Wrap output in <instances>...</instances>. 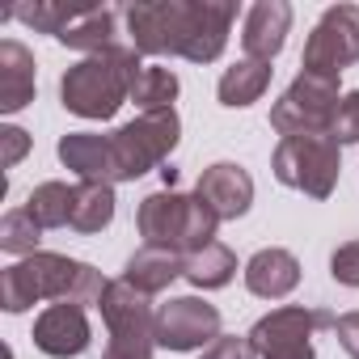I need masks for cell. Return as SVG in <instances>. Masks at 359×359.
Here are the masks:
<instances>
[{"instance_id": "1", "label": "cell", "mask_w": 359, "mask_h": 359, "mask_svg": "<svg viewBox=\"0 0 359 359\" xmlns=\"http://www.w3.org/2000/svg\"><path fill=\"white\" fill-rule=\"evenodd\" d=\"M233 5H212V0H156V5H131L127 26L131 43L144 55H182L195 64H212L233 26Z\"/></svg>"}, {"instance_id": "18", "label": "cell", "mask_w": 359, "mask_h": 359, "mask_svg": "<svg viewBox=\"0 0 359 359\" xmlns=\"http://www.w3.org/2000/svg\"><path fill=\"white\" fill-rule=\"evenodd\" d=\"M177 275H182V254L144 245L140 254H131V262H127V271H123V283H131V287L144 292V296H156V292H165Z\"/></svg>"}, {"instance_id": "5", "label": "cell", "mask_w": 359, "mask_h": 359, "mask_svg": "<svg viewBox=\"0 0 359 359\" xmlns=\"http://www.w3.org/2000/svg\"><path fill=\"white\" fill-rule=\"evenodd\" d=\"M102 317L110 330L106 355L102 359H152L156 346V313L148 309V296L135 292L131 283L114 279L102 296Z\"/></svg>"}, {"instance_id": "6", "label": "cell", "mask_w": 359, "mask_h": 359, "mask_svg": "<svg viewBox=\"0 0 359 359\" xmlns=\"http://www.w3.org/2000/svg\"><path fill=\"white\" fill-rule=\"evenodd\" d=\"M177 131H182V123H177V114H173V110L140 114V118H131L127 127H118V131L110 135L114 182H135L140 173L156 169V165L173 152Z\"/></svg>"}, {"instance_id": "23", "label": "cell", "mask_w": 359, "mask_h": 359, "mask_svg": "<svg viewBox=\"0 0 359 359\" xmlns=\"http://www.w3.org/2000/svg\"><path fill=\"white\" fill-rule=\"evenodd\" d=\"M110 220H114V187L110 182H81L76 208H72V229L76 233H102Z\"/></svg>"}, {"instance_id": "25", "label": "cell", "mask_w": 359, "mask_h": 359, "mask_svg": "<svg viewBox=\"0 0 359 359\" xmlns=\"http://www.w3.org/2000/svg\"><path fill=\"white\" fill-rule=\"evenodd\" d=\"M39 241H43V224L26 208H18V212H9L5 220H0V250L5 254L30 258V254H39Z\"/></svg>"}, {"instance_id": "3", "label": "cell", "mask_w": 359, "mask_h": 359, "mask_svg": "<svg viewBox=\"0 0 359 359\" xmlns=\"http://www.w3.org/2000/svg\"><path fill=\"white\" fill-rule=\"evenodd\" d=\"M140 68H144L140 51L123 47V43H114V47H106L97 55H85L60 81L64 110H72L81 118H110L131 97V85H135Z\"/></svg>"}, {"instance_id": "12", "label": "cell", "mask_w": 359, "mask_h": 359, "mask_svg": "<svg viewBox=\"0 0 359 359\" xmlns=\"http://www.w3.org/2000/svg\"><path fill=\"white\" fill-rule=\"evenodd\" d=\"M34 346L51 359H72L89 346V317H85V304H72V300H55L39 313L34 321Z\"/></svg>"}, {"instance_id": "19", "label": "cell", "mask_w": 359, "mask_h": 359, "mask_svg": "<svg viewBox=\"0 0 359 359\" xmlns=\"http://www.w3.org/2000/svg\"><path fill=\"white\" fill-rule=\"evenodd\" d=\"M271 85V64L262 60H237L224 76H220V106H254Z\"/></svg>"}, {"instance_id": "8", "label": "cell", "mask_w": 359, "mask_h": 359, "mask_svg": "<svg viewBox=\"0 0 359 359\" xmlns=\"http://www.w3.org/2000/svg\"><path fill=\"white\" fill-rule=\"evenodd\" d=\"M338 81L334 76H313V72H300L287 93L275 102L271 110V127L292 140V135H330L334 127V114H338Z\"/></svg>"}, {"instance_id": "9", "label": "cell", "mask_w": 359, "mask_h": 359, "mask_svg": "<svg viewBox=\"0 0 359 359\" xmlns=\"http://www.w3.org/2000/svg\"><path fill=\"white\" fill-rule=\"evenodd\" d=\"M355 60H359V9L355 5H334L313 26V34L304 43V55H300V68L313 72V76H334L338 81V72L351 68Z\"/></svg>"}, {"instance_id": "22", "label": "cell", "mask_w": 359, "mask_h": 359, "mask_svg": "<svg viewBox=\"0 0 359 359\" xmlns=\"http://www.w3.org/2000/svg\"><path fill=\"white\" fill-rule=\"evenodd\" d=\"M72 208H76V187L68 182H43L30 191L26 199V212L43 224V229H64L72 224Z\"/></svg>"}, {"instance_id": "29", "label": "cell", "mask_w": 359, "mask_h": 359, "mask_svg": "<svg viewBox=\"0 0 359 359\" xmlns=\"http://www.w3.org/2000/svg\"><path fill=\"white\" fill-rule=\"evenodd\" d=\"M203 359H258V351L250 346V338H233V334H220L212 346H203Z\"/></svg>"}, {"instance_id": "32", "label": "cell", "mask_w": 359, "mask_h": 359, "mask_svg": "<svg viewBox=\"0 0 359 359\" xmlns=\"http://www.w3.org/2000/svg\"><path fill=\"white\" fill-rule=\"evenodd\" d=\"M287 359H313V351H300V355H287Z\"/></svg>"}, {"instance_id": "17", "label": "cell", "mask_w": 359, "mask_h": 359, "mask_svg": "<svg viewBox=\"0 0 359 359\" xmlns=\"http://www.w3.org/2000/svg\"><path fill=\"white\" fill-rule=\"evenodd\" d=\"M60 161L81 173V182H114V161H110V135L72 131L60 140Z\"/></svg>"}, {"instance_id": "2", "label": "cell", "mask_w": 359, "mask_h": 359, "mask_svg": "<svg viewBox=\"0 0 359 359\" xmlns=\"http://www.w3.org/2000/svg\"><path fill=\"white\" fill-rule=\"evenodd\" d=\"M106 287L110 283L89 262L64 258V254H30L0 275V304H5V313H26L39 300L102 304Z\"/></svg>"}, {"instance_id": "14", "label": "cell", "mask_w": 359, "mask_h": 359, "mask_svg": "<svg viewBox=\"0 0 359 359\" xmlns=\"http://www.w3.org/2000/svg\"><path fill=\"white\" fill-rule=\"evenodd\" d=\"M287 30H292V9L283 5V0H258V5L245 13V30H241L245 60L271 64V60L283 51Z\"/></svg>"}, {"instance_id": "16", "label": "cell", "mask_w": 359, "mask_h": 359, "mask_svg": "<svg viewBox=\"0 0 359 359\" xmlns=\"http://www.w3.org/2000/svg\"><path fill=\"white\" fill-rule=\"evenodd\" d=\"M30 102H34V55L18 39H5L0 43V110L18 114Z\"/></svg>"}, {"instance_id": "33", "label": "cell", "mask_w": 359, "mask_h": 359, "mask_svg": "<svg viewBox=\"0 0 359 359\" xmlns=\"http://www.w3.org/2000/svg\"><path fill=\"white\" fill-rule=\"evenodd\" d=\"M9 359H13V355H9Z\"/></svg>"}, {"instance_id": "21", "label": "cell", "mask_w": 359, "mask_h": 359, "mask_svg": "<svg viewBox=\"0 0 359 359\" xmlns=\"http://www.w3.org/2000/svg\"><path fill=\"white\" fill-rule=\"evenodd\" d=\"M114 9H81V18L60 34V43L64 47H72V51H89V55H97V51H106V47H114Z\"/></svg>"}, {"instance_id": "11", "label": "cell", "mask_w": 359, "mask_h": 359, "mask_svg": "<svg viewBox=\"0 0 359 359\" xmlns=\"http://www.w3.org/2000/svg\"><path fill=\"white\" fill-rule=\"evenodd\" d=\"M220 338V309L199 296H177L156 309V346L169 351H195Z\"/></svg>"}, {"instance_id": "28", "label": "cell", "mask_w": 359, "mask_h": 359, "mask_svg": "<svg viewBox=\"0 0 359 359\" xmlns=\"http://www.w3.org/2000/svg\"><path fill=\"white\" fill-rule=\"evenodd\" d=\"M330 275L346 287H359V241H346L342 250H334L330 258Z\"/></svg>"}, {"instance_id": "10", "label": "cell", "mask_w": 359, "mask_h": 359, "mask_svg": "<svg viewBox=\"0 0 359 359\" xmlns=\"http://www.w3.org/2000/svg\"><path fill=\"white\" fill-rule=\"evenodd\" d=\"M321 325H334L330 313L321 309H304V304H287V309H275L266 313L245 338L250 346L262 355V359H287V355H300V351H313V330Z\"/></svg>"}, {"instance_id": "31", "label": "cell", "mask_w": 359, "mask_h": 359, "mask_svg": "<svg viewBox=\"0 0 359 359\" xmlns=\"http://www.w3.org/2000/svg\"><path fill=\"white\" fill-rule=\"evenodd\" d=\"M0 140H5V169H13L26 156V148H30V135L22 127H5V131H0Z\"/></svg>"}, {"instance_id": "20", "label": "cell", "mask_w": 359, "mask_h": 359, "mask_svg": "<svg viewBox=\"0 0 359 359\" xmlns=\"http://www.w3.org/2000/svg\"><path fill=\"white\" fill-rule=\"evenodd\" d=\"M233 275H237V258H233V250L220 245V241H212V245H203V250H195V254L182 258V279H191V283L203 287V292L224 287Z\"/></svg>"}, {"instance_id": "30", "label": "cell", "mask_w": 359, "mask_h": 359, "mask_svg": "<svg viewBox=\"0 0 359 359\" xmlns=\"http://www.w3.org/2000/svg\"><path fill=\"white\" fill-rule=\"evenodd\" d=\"M334 334H338L342 351H346L351 359H359V313H342V317L334 321Z\"/></svg>"}, {"instance_id": "27", "label": "cell", "mask_w": 359, "mask_h": 359, "mask_svg": "<svg viewBox=\"0 0 359 359\" xmlns=\"http://www.w3.org/2000/svg\"><path fill=\"white\" fill-rule=\"evenodd\" d=\"M330 135L338 140V148L359 140V89H355V93H346V97L338 102V114H334V127H330Z\"/></svg>"}, {"instance_id": "4", "label": "cell", "mask_w": 359, "mask_h": 359, "mask_svg": "<svg viewBox=\"0 0 359 359\" xmlns=\"http://www.w3.org/2000/svg\"><path fill=\"white\" fill-rule=\"evenodd\" d=\"M220 216L199 199V195H177V191H156L140 203V233L152 250L169 254H195L216 241Z\"/></svg>"}, {"instance_id": "15", "label": "cell", "mask_w": 359, "mask_h": 359, "mask_svg": "<svg viewBox=\"0 0 359 359\" xmlns=\"http://www.w3.org/2000/svg\"><path fill=\"white\" fill-rule=\"evenodd\" d=\"M296 283H300V262H296V254H287L279 245L258 250L245 262V287L262 300H283Z\"/></svg>"}, {"instance_id": "13", "label": "cell", "mask_w": 359, "mask_h": 359, "mask_svg": "<svg viewBox=\"0 0 359 359\" xmlns=\"http://www.w3.org/2000/svg\"><path fill=\"white\" fill-rule=\"evenodd\" d=\"M195 195H199L220 220H237V216H245L250 203H254V177H250L241 165H233V161H216L212 169H203Z\"/></svg>"}, {"instance_id": "7", "label": "cell", "mask_w": 359, "mask_h": 359, "mask_svg": "<svg viewBox=\"0 0 359 359\" xmlns=\"http://www.w3.org/2000/svg\"><path fill=\"white\" fill-rule=\"evenodd\" d=\"M338 140L334 135H292L275 148V177L313 199H330L338 187Z\"/></svg>"}, {"instance_id": "24", "label": "cell", "mask_w": 359, "mask_h": 359, "mask_svg": "<svg viewBox=\"0 0 359 359\" xmlns=\"http://www.w3.org/2000/svg\"><path fill=\"white\" fill-rule=\"evenodd\" d=\"M173 97H177V76L169 68H140L135 85H131V102L140 106V114H161V110H173Z\"/></svg>"}, {"instance_id": "26", "label": "cell", "mask_w": 359, "mask_h": 359, "mask_svg": "<svg viewBox=\"0 0 359 359\" xmlns=\"http://www.w3.org/2000/svg\"><path fill=\"white\" fill-rule=\"evenodd\" d=\"M13 18H22L26 26H34V30H43V34H64L76 18H81V9H68V5H18L13 9Z\"/></svg>"}]
</instances>
